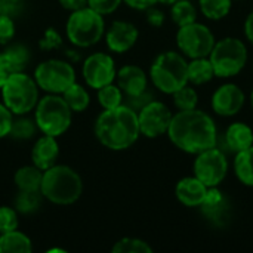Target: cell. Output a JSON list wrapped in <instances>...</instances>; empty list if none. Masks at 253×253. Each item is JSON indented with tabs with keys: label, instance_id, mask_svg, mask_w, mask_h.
Listing matches in <instances>:
<instances>
[{
	"label": "cell",
	"instance_id": "cell-1",
	"mask_svg": "<svg viewBox=\"0 0 253 253\" xmlns=\"http://www.w3.org/2000/svg\"><path fill=\"white\" fill-rule=\"evenodd\" d=\"M168 136L172 144L190 154L216 147V126L211 116L200 110H179L172 116Z\"/></svg>",
	"mask_w": 253,
	"mask_h": 253
},
{
	"label": "cell",
	"instance_id": "cell-2",
	"mask_svg": "<svg viewBox=\"0 0 253 253\" xmlns=\"http://www.w3.org/2000/svg\"><path fill=\"white\" fill-rule=\"evenodd\" d=\"M138 113L122 104L104 110L95 122V136L108 150L123 151L130 148L139 138Z\"/></svg>",
	"mask_w": 253,
	"mask_h": 253
},
{
	"label": "cell",
	"instance_id": "cell-3",
	"mask_svg": "<svg viewBox=\"0 0 253 253\" xmlns=\"http://www.w3.org/2000/svg\"><path fill=\"white\" fill-rule=\"evenodd\" d=\"M40 193L53 205L68 206L82 197L83 181L73 168L67 165H53L43 170Z\"/></svg>",
	"mask_w": 253,
	"mask_h": 253
},
{
	"label": "cell",
	"instance_id": "cell-4",
	"mask_svg": "<svg viewBox=\"0 0 253 253\" xmlns=\"http://www.w3.org/2000/svg\"><path fill=\"white\" fill-rule=\"evenodd\" d=\"M150 77L160 92L172 95L182 86L188 84V62L184 55L178 52H163L153 61Z\"/></svg>",
	"mask_w": 253,
	"mask_h": 253
},
{
	"label": "cell",
	"instance_id": "cell-5",
	"mask_svg": "<svg viewBox=\"0 0 253 253\" xmlns=\"http://www.w3.org/2000/svg\"><path fill=\"white\" fill-rule=\"evenodd\" d=\"M34 120L37 129L43 135L61 136L64 135L73 122V111L64 101L62 95L47 93L39 99L34 108Z\"/></svg>",
	"mask_w": 253,
	"mask_h": 253
},
{
	"label": "cell",
	"instance_id": "cell-6",
	"mask_svg": "<svg viewBox=\"0 0 253 253\" xmlns=\"http://www.w3.org/2000/svg\"><path fill=\"white\" fill-rule=\"evenodd\" d=\"M67 39L76 47L86 49L96 44L105 34L104 16L89 6L70 13L65 24Z\"/></svg>",
	"mask_w": 253,
	"mask_h": 253
},
{
	"label": "cell",
	"instance_id": "cell-7",
	"mask_svg": "<svg viewBox=\"0 0 253 253\" xmlns=\"http://www.w3.org/2000/svg\"><path fill=\"white\" fill-rule=\"evenodd\" d=\"M1 99L13 116H24L33 111L39 102V86L33 76L24 71L12 73L1 86Z\"/></svg>",
	"mask_w": 253,
	"mask_h": 253
},
{
	"label": "cell",
	"instance_id": "cell-8",
	"mask_svg": "<svg viewBox=\"0 0 253 253\" xmlns=\"http://www.w3.org/2000/svg\"><path fill=\"white\" fill-rule=\"evenodd\" d=\"M209 59L213 65L215 76L233 77L245 68L248 61V49L240 39L225 37L215 42Z\"/></svg>",
	"mask_w": 253,
	"mask_h": 253
},
{
	"label": "cell",
	"instance_id": "cell-9",
	"mask_svg": "<svg viewBox=\"0 0 253 253\" xmlns=\"http://www.w3.org/2000/svg\"><path fill=\"white\" fill-rule=\"evenodd\" d=\"M33 77L39 89L46 93L62 95L76 82V71L71 62L52 58L40 62L36 67Z\"/></svg>",
	"mask_w": 253,
	"mask_h": 253
},
{
	"label": "cell",
	"instance_id": "cell-10",
	"mask_svg": "<svg viewBox=\"0 0 253 253\" xmlns=\"http://www.w3.org/2000/svg\"><path fill=\"white\" fill-rule=\"evenodd\" d=\"M176 44L185 56L191 59L203 58L211 55L215 46V37L205 24L194 21L179 27L176 33Z\"/></svg>",
	"mask_w": 253,
	"mask_h": 253
},
{
	"label": "cell",
	"instance_id": "cell-11",
	"mask_svg": "<svg viewBox=\"0 0 253 253\" xmlns=\"http://www.w3.org/2000/svg\"><path fill=\"white\" fill-rule=\"evenodd\" d=\"M227 172V157L216 147L197 154V159L194 162V176L200 179L208 188L218 187L225 179Z\"/></svg>",
	"mask_w": 253,
	"mask_h": 253
},
{
	"label": "cell",
	"instance_id": "cell-12",
	"mask_svg": "<svg viewBox=\"0 0 253 253\" xmlns=\"http://www.w3.org/2000/svg\"><path fill=\"white\" fill-rule=\"evenodd\" d=\"M84 83L92 89H99L116 80L117 68L111 55L105 52H95L84 58L82 65Z\"/></svg>",
	"mask_w": 253,
	"mask_h": 253
},
{
	"label": "cell",
	"instance_id": "cell-13",
	"mask_svg": "<svg viewBox=\"0 0 253 253\" xmlns=\"http://www.w3.org/2000/svg\"><path fill=\"white\" fill-rule=\"evenodd\" d=\"M172 120V113L166 104L153 99L138 111V123L141 135L147 138H157L168 133Z\"/></svg>",
	"mask_w": 253,
	"mask_h": 253
},
{
	"label": "cell",
	"instance_id": "cell-14",
	"mask_svg": "<svg viewBox=\"0 0 253 253\" xmlns=\"http://www.w3.org/2000/svg\"><path fill=\"white\" fill-rule=\"evenodd\" d=\"M245 92L233 83L222 84L212 96V110L222 117L236 116L245 105Z\"/></svg>",
	"mask_w": 253,
	"mask_h": 253
},
{
	"label": "cell",
	"instance_id": "cell-15",
	"mask_svg": "<svg viewBox=\"0 0 253 253\" xmlns=\"http://www.w3.org/2000/svg\"><path fill=\"white\" fill-rule=\"evenodd\" d=\"M107 47L114 53H125L135 46L139 37L138 28L127 21H114L105 31Z\"/></svg>",
	"mask_w": 253,
	"mask_h": 253
},
{
	"label": "cell",
	"instance_id": "cell-16",
	"mask_svg": "<svg viewBox=\"0 0 253 253\" xmlns=\"http://www.w3.org/2000/svg\"><path fill=\"white\" fill-rule=\"evenodd\" d=\"M117 86L122 89L123 95L135 96L147 90L148 79L145 71L138 65H123L116 74Z\"/></svg>",
	"mask_w": 253,
	"mask_h": 253
},
{
	"label": "cell",
	"instance_id": "cell-17",
	"mask_svg": "<svg viewBox=\"0 0 253 253\" xmlns=\"http://www.w3.org/2000/svg\"><path fill=\"white\" fill-rule=\"evenodd\" d=\"M58 157H59V144L56 141V136L42 133V136L36 139L31 148V163L39 169L46 170L53 165H56Z\"/></svg>",
	"mask_w": 253,
	"mask_h": 253
},
{
	"label": "cell",
	"instance_id": "cell-18",
	"mask_svg": "<svg viewBox=\"0 0 253 253\" xmlns=\"http://www.w3.org/2000/svg\"><path fill=\"white\" fill-rule=\"evenodd\" d=\"M175 194L179 203H182L184 206L197 208L202 206V203L205 202L208 194V187L196 176H187L176 184Z\"/></svg>",
	"mask_w": 253,
	"mask_h": 253
},
{
	"label": "cell",
	"instance_id": "cell-19",
	"mask_svg": "<svg viewBox=\"0 0 253 253\" xmlns=\"http://www.w3.org/2000/svg\"><path fill=\"white\" fill-rule=\"evenodd\" d=\"M203 215L216 225H225L230 218V205L222 193L216 188H208L205 202L202 203Z\"/></svg>",
	"mask_w": 253,
	"mask_h": 253
},
{
	"label": "cell",
	"instance_id": "cell-20",
	"mask_svg": "<svg viewBox=\"0 0 253 253\" xmlns=\"http://www.w3.org/2000/svg\"><path fill=\"white\" fill-rule=\"evenodd\" d=\"M225 139L228 147L234 151H243L253 145V130L251 126L242 122H236L228 126L225 132Z\"/></svg>",
	"mask_w": 253,
	"mask_h": 253
},
{
	"label": "cell",
	"instance_id": "cell-21",
	"mask_svg": "<svg viewBox=\"0 0 253 253\" xmlns=\"http://www.w3.org/2000/svg\"><path fill=\"white\" fill-rule=\"evenodd\" d=\"M0 62L12 73L24 71L30 62V50L22 44H12L0 53Z\"/></svg>",
	"mask_w": 253,
	"mask_h": 253
},
{
	"label": "cell",
	"instance_id": "cell-22",
	"mask_svg": "<svg viewBox=\"0 0 253 253\" xmlns=\"http://www.w3.org/2000/svg\"><path fill=\"white\" fill-rule=\"evenodd\" d=\"M42 179H43V170L34 165L19 168L13 176L18 191H40Z\"/></svg>",
	"mask_w": 253,
	"mask_h": 253
},
{
	"label": "cell",
	"instance_id": "cell-23",
	"mask_svg": "<svg viewBox=\"0 0 253 253\" xmlns=\"http://www.w3.org/2000/svg\"><path fill=\"white\" fill-rule=\"evenodd\" d=\"M33 243L30 237L21 231L12 230L0 234V253H30Z\"/></svg>",
	"mask_w": 253,
	"mask_h": 253
},
{
	"label": "cell",
	"instance_id": "cell-24",
	"mask_svg": "<svg viewBox=\"0 0 253 253\" xmlns=\"http://www.w3.org/2000/svg\"><path fill=\"white\" fill-rule=\"evenodd\" d=\"M213 76H215V70L209 56L194 58L191 62H188V83L196 86L205 84L211 82Z\"/></svg>",
	"mask_w": 253,
	"mask_h": 253
},
{
	"label": "cell",
	"instance_id": "cell-25",
	"mask_svg": "<svg viewBox=\"0 0 253 253\" xmlns=\"http://www.w3.org/2000/svg\"><path fill=\"white\" fill-rule=\"evenodd\" d=\"M234 172L242 184L253 187V145L236 154Z\"/></svg>",
	"mask_w": 253,
	"mask_h": 253
},
{
	"label": "cell",
	"instance_id": "cell-26",
	"mask_svg": "<svg viewBox=\"0 0 253 253\" xmlns=\"http://www.w3.org/2000/svg\"><path fill=\"white\" fill-rule=\"evenodd\" d=\"M64 101L67 102V105L70 107V110L73 113H83L87 110L89 104H90V96L89 92L86 90V87H83L80 83L74 82L64 93H62Z\"/></svg>",
	"mask_w": 253,
	"mask_h": 253
},
{
	"label": "cell",
	"instance_id": "cell-27",
	"mask_svg": "<svg viewBox=\"0 0 253 253\" xmlns=\"http://www.w3.org/2000/svg\"><path fill=\"white\" fill-rule=\"evenodd\" d=\"M96 96H98V102L99 105L104 108V110H108V108H116L119 105L123 104V92L122 89L114 84V83H110V84H105L99 89H96Z\"/></svg>",
	"mask_w": 253,
	"mask_h": 253
},
{
	"label": "cell",
	"instance_id": "cell-28",
	"mask_svg": "<svg viewBox=\"0 0 253 253\" xmlns=\"http://www.w3.org/2000/svg\"><path fill=\"white\" fill-rule=\"evenodd\" d=\"M172 19L178 27L191 24L196 21L197 18V10L194 7V4L188 0H178L173 3L172 10H170Z\"/></svg>",
	"mask_w": 253,
	"mask_h": 253
},
{
	"label": "cell",
	"instance_id": "cell-29",
	"mask_svg": "<svg viewBox=\"0 0 253 253\" xmlns=\"http://www.w3.org/2000/svg\"><path fill=\"white\" fill-rule=\"evenodd\" d=\"M37 129L36 120L28 119L24 116H16V119L12 120V126H10V132L9 136H12L13 139H19V141H25L34 136Z\"/></svg>",
	"mask_w": 253,
	"mask_h": 253
},
{
	"label": "cell",
	"instance_id": "cell-30",
	"mask_svg": "<svg viewBox=\"0 0 253 253\" xmlns=\"http://www.w3.org/2000/svg\"><path fill=\"white\" fill-rule=\"evenodd\" d=\"M42 193L40 191H18L15 197V209L19 213L28 215L36 212L42 203Z\"/></svg>",
	"mask_w": 253,
	"mask_h": 253
},
{
	"label": "cell",
	"instance_id": "cell-31",
	"mask_svg": "<svg viewBox=\"0 0 253 253\" xmlns=\"http://www.w3.org/2000/svg\"><path fill=\"white\" fill-rule=\"evenodd\" d=\"M203 15L209 19H222L231 10V0H199Z\"/></svg>",
	"mask_w": 253,
	"mask_h": 253
},
{
	"label": "cell",
	"instance_id": "cell-32",
	"mask_svg": "<svg viewBox=\"0 0 253 253\" xmlns=\"http://www.w3.org/2000/svg\"><path fill=\"white\" fill-rule=\"evenodd\" d=\"M113 253H151V246L136 237H123L113 246Z\"/></svg>",
	"mask_w": 253,
	"mask_h": 253
},
{
	"label": "cell",
	"instance_id": "cell-33",
	"mask_svg": "<svg viewBox=\"0 0 253 253\" xmlns=\"http://www.w3.org/2000/svg\"><path fill=\"white\" fill-rule=\"evenodd\" d=\"M172 95H173V102L178 110H193V108H196V105L199 102L197 92L193 87H190L188 84L182 86Z\"/></svg>",
	"mask_w": 253,
	"mask_h": 253
},
{
	"label": "cell",
	"instance_id": "cell-34",
	"mask_svg": "<svg viewBox=\"0 0 253 253\" xmlns=\"http://www.w3.org/2000/svg\"><path fill=\"white\" fill-rule=\"evenodd\" d=\"M18 212L10 206H0V234L18 228Z\"/></svg>",
	"mask_w": 253,
	"mask_h": 253
},
{
	"label": "cell",
	"instance_id": "cell-35",
	"mask_svg": "<svg viewBox=\"0 0 253 253\" xmlns=\"http://www.w3.org/2000/svg\"><path fill=\"white\" fill-rule=\"evenodd\" d=\"M61 46H62V36L53 27L46 28L39 40V47L44 52H49V50L59 49Z\"/></svg>",
	"mask_w": 253,
	"mask_h": 253
},
{
	"label": "cell",
	"instance_id": "cell-36",
	"mask_svg": "<svg viewBox=\"0 0 253 253\" xmlns=\"http://www.w3.org/2000/svg\"><path fill=\"white\" fill-rule=\"evenodd\" d=\"M15 36V22L10 16L0 13V46L7 44Z\"/></svg>",
	"mask_w": 253,
	"mask_h": 253
},
{
	"label": "cell",
	"instance_id": "cell-37",
	"mask_svg": "<svg viewBox=\"0 0 253 253\" xmlns=\"http://www.w3.org/2000/svg\"><path fill=\"white\" fill-rule=\"evenodd\" d=\"M123 0H87V6L95 12L104 15H110L119 9Z\"/></svg>",
	"mask_w": 253,
	"mask_h": 253
},
{
	"label": "cell",
	"instance_id": "cell-38",
	"mask_svg": "<svg viewBox=\"0 0 253 253\" xmlns=\"http://www.w3.org/2000/svg\"><path fill=\"white\" fill-rule=\"evenodd\" d=\"M126 99H127V101H126L125 104L138 113L141 108H144L148 102H151V101H153V95H151L150 92L144 90V92H142V93H139V95H135V96H126Z\"/></svg>",
	"mask_w": 253,
	"mask_h": 253
},
{
	"label": "cell",
	"instance_id": "cell-39",
	"mask_svg": "<svg viewBox=\"0 0 253 253\" xmlns=\"http://www.w3.org/2000/svg\"><path fill=\"white\" fill-rule=\"evenodd\" d=\"M12 120H13V114L1 102L0 104V139L9 136L10 126H12Z\"/></svg>",
	"mask_w": 253,
	"mask_h": 253
},
{
	"label": "cell",
	"instance_id": "cell-40",
	"mask_svg": "<svg viewBox=\"0 0 253 253\" xmlns=\"http://www.w3.org/2000/svg\"><path fill=\"white\" fill-rule=\"evenodd\" d=\"M0 9H1V13L12 18L18 15L19 10L22 9V1L21 0H0Z\"/></svg>",
	"mask_w": 253,
	"mask_h": 253
},
{
	"label": "cell",
	"instance_id": "cell-41",
	"mask_svg": "<svg viewBox=\"0 0 253 253\" xmlns=\"http://www.w3.org/2000/svg\"><path fill=\"white\" fill-rule=\"evenodd\" d=\"M147 21L153 27H162L163 22H165V15H163L162 10L151 6V7L147 9Z\"/></svg>",
	"mask_w": 253,
	"mask_h": 253
},
{
	"label": "cell",
	"instance_id": "cell-42",
	"mask_svg": "<svg viewBox=\"0 0 253 253\" xmlns=\"http://www.w3.org/2000/svg\"><path fill=\"white\" fill-rule=\"evenodd\" d=\"M129 7L136 9V10H147L148 7L154 6L157 0H123Z\"/></svg>",
	"mask_w": 253,
	"mask_h": 253
},
{
	"label": "cell",
	"instance_id": "cell-43",
	"mask_svg": "<svg viewBox=\"0 0 253 253\" xmlns=\"http://www.w3.org/2000/svg\"><path fill=\"white\" fill-rule=\"evenodd\" d=\"M58 1L64 9H67L70 12H74V10H79L84 6H87V0H58Z\"/></svg>",
	"mask_w": 253,
	"mask_h": 253
},
{
	"label": "cell",
	"instance_id": "cell-44",
	"mask_svg": "<svg viewBox=\"0 0 253 253\" xmlns=\"http://www.w3.org/2000/svg\"><path fill=\"white\" fill-rule=\"evenodd\" d=\"M245 33H246L248 40L253 44V10L248 15V18L245 21Z\"/></svg>",
	"mask_w": 253,
	"mask_h": 253
},
{
	"label": "cell",
	"instance_id": "cell-45",
	"mask_svg": "<svg viewBox=\"0 0 253 253\" xmlns=\"http://www.w3.org/2000/svg\"><path fill=\"white\" fill-rule=\"evenodd\" d=\"M9 76H10V71L0 62V89H1V86L6 83V80L9 79Z\"/></svg>",
	"mask_w": 253,
	"mask_h": 253
},
{
	"label": "cell",
	"instance_id": "cell-46",
	"mask_svg": "<svg viewBox=\"0 0 253 253\" xmlns=\"http://www.w3.org/2000/svg\"><path fill=\"white\" fill-rule=\"evenodd\" d=\"M65 55H67V58H68L67 61H68V62H71V64L80 59V55H79V52H77V50H67V52H65Z\"/></svg>",
	"mask_w": 253,
	"mask_h": 253
},
{
	"label": "cell",
	"instance_id": "cell-47",
	"mask_svg": "<svg viewBox=\"0 0 253 253\" xmlns=\"http://www.w3.org/2000/svg\"><path fill=\"white\" fill-rule=\"evenodd\" d=\"M157 1H160V3H163V4H173V3L178 1V0H157Z\"/></svg>",
	"mask_w": 253,
	"mask_h": 253
},
{
	"label": "cell",
	"instance_id": "cell-48",
	"mask_svg": "<svg viewBox=\"0 0 253 253\" xmlns=\"http://www.w3.org/2000/svg\"><path fill=\"white\" fill-rule=\"evenodd\" d=\"M47 252L52 253V252H59V253H65L64 249H47Z\"/></svg>",
	"mask_w": 253,
	"mask_h": 253
},
{
	"label": "cell",
	"instance_id": "cell-49",
	"mask_svg": "<svg viewBox=\"0 0 253 253\" xmlns=\"http://www.w3.org/2000/svg\"><path fill=\"white\" fill-rule=\"evenodd\" d=\"M251 102H252V107H253V90H252V93H251Z\"/></svg>",
	"mask_w": 253,
	"mask_h": 253
},
{
	"label": "cell",
	"instance_id": "cell-50",
	"mask_svg": "<svg viewBox=\"0 0 253 253\" xmlns=\"http://www.w3.org/2000/svg\"><path fill=\"white\" fill-rule=\"evenodd\" d=\"M0 13H1V9H0Z\"/></svg>",
	"mask_w": 253,
	"mask_h": 253
}]
</instances>
